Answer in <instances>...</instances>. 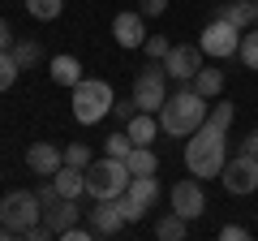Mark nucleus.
<instances>
[{
    "mask_svg": "<svg viewBox=\"0 0 258 241\" xmlns=\"http://www.w3.org/2000/svg\"><path fill=\"white\" fill-rule=\"evenodd\" d=\"M220 18L232 22L237 30H249V26H258V0H224Z\"/></svg>",
    "mask_w": 258,
    "mask_h": 241,
    "instance_id": "nucleus-16",
    "label": "nucleus"
},
{
    "mask_svg": "<svg viewBox=\"0 0 258 241\" xmlns=\"http://www.w3.org/2000/svg\"><path fill=\"white\" fill-rule=\"evenodd\" d=\"M224 164H228V130L198 125V130L185 138V168H189V176H198V181L220 176Z\"/></svg>",
    "mask_w": 258,
    "mask_h": 241,
    "instance_id": "nucleus-1",
    "label": "nucleus"
},
{
    "mask_svg": "<svg viewBox=\"0 0 258 241\" xmlns=\"http://www.w3.org/2000/svg\"><path fill=\"white\" fill-rule=\"evenodd\" d=\"M91 147H86V142H69V147H64V164H74V168H91Z\"/></svg>",
    "mask_w": 258,
    "mask_h": 241,
    "instance_id": "nucleus-29",
    "label": "nucleus"
},
{
    "mask_svg": "<svg viewBox=\"0 0 258 241\" xmlns=\"http://www.w3.org/2000/svg\"><path fill=\"white\" fill-rule=\"evenodd\" d=\"M232 116H237V103L215 99V108L207 112V125H215V130H232Z\"/></svg>",
    "mask_w": 258,
    "mask_h": 241,
    "instance_id": "nucleus-26",
    "label": "nucleus"
},
{
    "mask_svg": "<svg viewBox=\"0 0 258 241\" xmlns=\"http://www.w3.org/2000/svg\"><path fill=\"white\" fill-rule=\"evenodd\" d=\"M39 220H43V203H39L35 190H9L0 198V224L9 228V237H22Z\"/></svg>",
    "mask_w": 258,
    "mask_h": 241,
    "instance_id": "nucleus-4",
    "label": "nucleus"
},
{
    "mask_svg": "<svg viewBox=\"0 0 258 241\" xmlns=\"http://www.w3.org/2000/svg\"><path fill=\"white\" fill-rule=\"evenodd\" d=\"M164 9H168V0H138V13H142V18H159Z\"/></svg>",
    "mask_w": 258,
    "mask_h": 241,
    "instance_id": "nucleus-35",
    "label": "nucleus"
},
{
    "mask_svg": "<svg viewBox=\"0 0 258 241\" xmlns=\"http://www.w3.org/2000/svg\"><path fill=\"white\" fill-rule=\"evenodd\" d=\"M64 164V151L56 142H30L26 147V168L35 176H56V168Z\"/></svg>",
    "mask_w": 258,
    "mask_h": 241,
    "instance_id": "nucleus-13",
    "label": "nucleus"
},
{
    "mask_svg": "<svg viewBox=\"0 0 258 241\" xmlns=\"http://www.w3.org/2000/svg\"><path fill=\"white\" fill-rule=\"evenodd\" d=\"M138 99H134V95H129V99H116V103H112V116H116V120H125V125H129V120H134V116H138Z\"/></svg>",
    "mask_w": 258,
    "mask_h": 241,
    "instance_id": "nucleus-32",
    "label": "nucleus"
},
{
    "mask_svg": "<svg viewBox=\"0 0 258 241\" xmlns=\"http://www.w3.org/2000/svg\"><path fill=\"white\" fill-rule=\"evenodd\" d=\"M35 194H39V203H43V207H52V203H60V190H56V181H52V176H47V181H39V190H35Z\"/></svg>",
    "mask_w": 258,
    "mask_h": 241,
    "instance_id": "nucleus-33",
    "label": "nucleus"
},
{
    "mask_svg": "<svg viewBox=\"0 0 258 241\" xmlns=\"http://www.w3.org/2000/svg\"><path fill=\"white\" fill-rule=\"evenodd\" d=\"M116 207H120V215H125V224H138V220H147V207H142L138 198L129 194V190L116 198Z\"/></svg>",
    "mask_w": 258,
    "mask_h": 241,
    "instance_id": "nucleus-28",
    "label": "nucleus"
},
{
    "mask_svg": "<svg viewBox=\"0 0 258 241\" xmlns=\"http://www.w3.org/2000/svg\"><path fill=\"white\" fill-rule=\"evenodd\" d=\"M220 181H224V190H228V194H237V198L254 194V190H258V159H254V155H241V151H237V155L224 164Z\"/></svg>",
    "mask_w": 258,
    "mask_h": 241,
    "instance_id": "nucleus-8",
    "label": "nucleus"
},
{
    "mask_svg": "<svg viewBox=\"0 0 258 241\" xmlns=\"http://www.w3.org/2000/svg\"><path fill=\"white\" fill-rule=\"evenodd\" d=\"M164 69H168V78H176V82H194V74L203 69V47L172 43L168 56H164Z\"/></svg>",
    "mask_w": 258,
    "mask_h": 241,
    "instance_id": "nucleus-10",
    "label": "nucleus"
},
{
    "mask_svg": "<svg viewBox=\"0 0 258 241\" xmlns=\"http://www.w3.org/2000/svg\"><path fill=\"white\" fill-rule=\"evenodd\" d=\"M18 61H13V52H0V91H9L13 82H18Z\"/></svg>",
    "mask_w": 258,
    "mask_h": 241,
    "instance_id": "nucleus-30",
    "label": "nucleus"
},
{
    "mask_svg": "<svg viewBox=\"0 0 258 241\" xmlns=\"http://www.w3.org/2000/svg\"><path fill=\"white\" fill-rule=\"evenodd\" d=\"M142 47H147V61H164L168 47H172V39H168V35H147V43H142Z\"/></svg>",
    "mask_w": 258,
    "mask_h": 241,
    "instance_id": "nucleus-31",
    "label": "nucleus"
},
{
    "mask_svg": "<svg viewBox=\"0 0 258 241\" xmlns=\"http://www.w3.org/2000/svg\"><path fill=\"white\" fill-rule=\"evenodd\" d=\"M168 203H172L176 215H185V220H198V215L207 211L203 181H198V176H185V181H176V186L168 190Z\"/></svg>",
    "mask_w": 258,
    "mask_h": 241,
    "instance_id": "nucleus-9",
    "label": "nucleus"
},
{
    "mask_svg": "<svg viewBox=\"0 0 258 241\" xmlns=\"http://www.w3.org/2000/svg\"><path fill=\"white\" fill-rule=\"evenodd\" d=\"M56 190H60L64 198H82L86 194V168H74V164H60L56 168Z\"/></svg>",
    "mask_w": 258,
    "mask_h": 241,
    "instance_id": "nucleus-17",
    "label": "nucleus"
},
{
    "mask_svg": "<svg viewBox=\"0 0 258 241\" xmlns=\"http://www.w3.org/2000/svg\"><path fill=\"white\" fill-rule=\"evenodd\" d=\"M198 47H203V56H211V61H228V56H237V47H241V30L232 26V22L215 18V22L203 26Z\"/></svg>",
    "mask_w": 258,
    "mask_h": 241,
    "instance_id": "nucleus-7",
    "label": "nucleus"
},
{
    "mask_svg": "<svg viewBox=\"0 0 258 241\" xmlns=\"http://www.w3.org/2000/svg\"><path fill=\"white\" fill-rule=\"evenodd\" d=\"M13 47V26H9V18H0V52H9Z\"/></svg>",
    "mask_w": 258,
    "mask_h": 241,
    "instance_id": "nucleus-38",
    "label": "nucleus"
},
{
    "mask_svg": "<svg viewBox=\"0 0 258 241\" xmlns=\"http://www.w3.org/2000/svg\"><path fill=\"white\" fill-rule=\"evenodd\" d=\"M129 190V168L125 159H91V168H86V194L91 198H120Z\"/></svg>",
    "mask_w": 258,
    "mask_h": 241,
    "instance_id": "nucleus-5",
    "label": "nucleus"
},
{
    "mask_svg": "<svg viewBox=\"0 0 258 241\" xmlns=\"http://www.w3.org/2000/svg\"><path fill=\"white\" fill-rule=\"evenodd\" d=\"M112 103H116V95H112V82H103V78H82V82L74 86V116H78V125H99V120L112 112Z\"/></svg>",
    "mask_w": 258,
    "mask_h": 241,
    "instance_id": "nucleus-3",
    "label": "nucleus"
},
{
    "mask_svg": "<svg viewBox=\"0 0 258 241\" xmlns=\"http://www.w3.org/2000/svg\"><path fill=\"white\" fill-rule=\"evenodd\" d=\"M47 74H52L56 86H69V91H74V86L82 82V61H78V56H69V52H60V56H52Z\"/></svg>",
    "mask_w": 258,
    "mask_h": 241,
    "instance_id": "nucleus-15",
    "label": "nucleus"
},
{
    "mask_svg": "<svg viewBox=\"0 0 258 241\" xmlns=\"http://www.w3.org/2000/svg\"><path fill=\"white\" fill-rule=\"evenodd\" d=\"M185 232H189V220H185V215H164V220H155V237L159 241H181Z\"/></svg>",
    "mask_w": 258,
    "mask_h": 241,
    "instance_id": "nucleus-22",
    "label": "nucleus"
},
{
    "mask_svg": "<svg viewBox=\"0 0 258 241\" xmlns=\"http://www.w3.org/2000/svg\"><path fill=\"white\" fill-rule=\"evenodd\" d=\"M112 39H116L120 47H142L147 43V18H142L138 9H125L112 18Z\"/></svg>",
    "mask_w": 258,
    "mask_h": 241,
    "instance_id": "nucleus-12",
    "label": "nucleus"
},
{
    "mask_svg": "<svg viewBox=\"0 0 258 241\" xmlns=\"http://www.w3.org/2000/svg\"><path fill=\"white\" fill-rule=\"evenodd\" d=\"M207 103H211V99H203L189 82H181V91L168 95L164 108H159V130L172 134V138H189L198 125H207V112H211Z\"/></svg>",
    "mask_w": 258,
    "mask_h": 241,
    "instance_id": "nucleus-2",
    "label": "nucleus"
},
{
    "mask_svg": "<svg viewBox=\"0 0 258 241\" xmlns=\"http://www.w3.org/2000/svg\"><path fill=\"white\" fill-rule=\"evenodd\" d=\"M60 9H64V0H26V13L39 18V22H56Z\"/></svg>",
    "mask_w": 258,
    "mask_h": 241,
    "instance_id": "nucleus-25",
    "label": "nucleus"
},
{
    "mask_svg": "<svg viewBox=\"0 0 258 241\" xmlns=\"http://www.w3.org/2000/svg\"><path fill=\"white\" fill-rule=\"evenodd\" d=\"M60 237H64V241H91V237H95V228H91V224H69Z\"/></svg>",
    "mask_w": 258,
    "mask_h": 241,
    "instance_id": "nucleus-34",
    "label": "nucleus"
},
{
    "mask_svg": "<svg viewBox=\"0 0 258 241\" xmlns=\"http://www.w3.org/2000/svg\"><path fill=\"white\" fill-rule=\"evenodd\" d=\"M86 224L95 228V237H116V232H125V215H120L116 198H95V207L86 211Z\"/></svg>",
    "mask_w": 258,
    "mask_h": 241,
    "instance_id": "nucleus-11",
    "label": "nucleus"
},
{
    "mask_svg": "<svg viewBox=\"0 0 258 241\" xmlns=\"http://www.w3.org/2000/svg\"><path fill=\"white\" fill-rule=\"evenodd\" d=\"M189 86L203 95V99H220V95H224V74H220L215 65H203L198 74H194V82H189Z\"/></svg>",
    "mask_w": 258,
    "mask_h": 241,
    "instance_id": "nucleus-18",
    "label": "nucleus"
},
{
    "mask_svg": "<svg viewBox=\"0 0 258 241\" xmlns=\"http://www.w3.org/2000/svg\"><path fill=\"white\" fill-rule=\"evenodd\" d=\"M237 56L245 61V69H258V26L241 30V47H237Z\"/></svg>",
    "mask_w": 258,
    "mask_h": 241,
    "instance_id": "nucleus-24",
    "label": "nucleus"
},
{
    "mask_svg": "<svg viewBox=\"0 0 258 241\" xmlns=\"http://www.w3.org/2000/svg\"><path fill=\"white\" fill-rule=\"evenodd\" d=\"M129 194H134V198L151 211V207L159 203V194H164V186L155 181V172H151V176H129Z\"/></svg>",
    "mask_w": 258,
    "mask_h": 241,
    "instance_id": "nucleus-21",
    "label": "nucleus"
},
{
    "mask_svg": "<svg viewBox=\"0 0 258 241\" xmlns=\"http://www.w3.org/2000/svg\"><path fill=\"white\" fill-rule=\"evenodd\" d=\"M134 99H138L142 112H159L168 99V69L164 61H147V65L138 69V78H134Z\"/></svg>",
    "mask_w": 258,
    "mask_h": 241,
    "instance_id": "nucleus-6",
    "label": "nucleus"
},
{
    "mask_svg": "<svg viewBox=\"0 0 258 241\" xmlns=\"http://www.w3.org/2000/svg\"><path fill=\"white\" fill-rule=\"evenodd\" d=\"M241 155H254L258 159V130H249L245 138H241Z\"/></svg>",
    "mask_w": 258,
    "mask_h": 241,
    "instance_id": "nucleus-37",
    "label": "nucleus"
},
{
    "mask_svg": "<svg viewBox=\"0 0 258 241\" xmlns=\"http://www.w3.org/2000/svg\"><path fill=\"white\" fill-rule=\"evenodd\" d=\"M78 215H86L82 207H78V198H60V203L43 207V224L52 228V237H60L69 224H78Z\"/></svg>",
    "mask_w": 258,
    "mask_h": 241,
    "instance_id": "nucleus-14",
    "label": "nucleus"
},
{
    "mask_svg": "<svg viewBox=\"0 0 258 241\" xmlns=\"http://www.w3.org/2000/svg\"><path fill=\"white\" fill-rule=\"evenodd\" d=\"M125 168H129V176H151V172H159V155L151 147H134L125 155Z\"/></svg>",
    "mask_w": 258,
    "mask_h": 241,
    "instance_id": "nucleus-20",
    "label": "nucleus"
},
{
    "mask_svg": "<svg viewBox=\"0 0 258 241\" xmlns=\"http://www.w3.org/2000/svg\"><path fill=\"white\" fill-rule=\"evenodd\" d=\"M125 130H129V138H134V147H151L155 134H159V120H155V112H138Z\"/></svg>",
    "mask_w": 258,
    "mask_h": 241,
    "instance_id": "nucleus-19",
    "label": "nucleus"
},
{
    "mask_svg": "<svg viewBox=\"0 0 258 241\" xmlns=\"http://www.w3.org/2000/svg\"><path fill=\"white\" fill-rule=\"evenodd\" d=\"M220 237H224V241H245V237H249V228H241V224H224Z\"/></svg>",
    "mask_w": 258,
    "mask_h": 241,
    "instance_id": "nucleus-36",
    "label": "nucleus"
},
{
    "mask_svg": "<svg viewBox=\"0 0 258 241\" xmlns=\"http://www.w3.org/2000/svg\"><path fill=\"white\" fill-rule=\"evenodd\" d=\"M129 151H134V138H129V130L108 134V138H103V155H112V159H125Z\"/></svg>",
    "mask_w": 258,
    "mask_h": 241,
    "instance_id": "nucleus-27",
    "label": "nucleus"
},
{
    "mask_svg": "<svg viewBox=\"0 0 258 241\" xmlns=\"http://www.w3.org/2000/svg\"><path fill=\"white\" fill-rule=\"evenodd\" d=\"M13 61H18V69H35L39 61H43V52H39V43L35 39H13Z\"/></svg>",
    "mask_w": 258,
    "mask_h": 241,
    "instance_id": "nucleus-23",
    "label": "nucleus"
},
{
    "mask_svg": "<svg viewBox=\"0 0 258 241\" xmlns=\"http://www.w3.org/2000/svg\"><path fill=\"white\" fill-rule=\"evenodd\" d=\"M5 237H9V228H5V224H0V241H5Z\"/></svg>",
    "mask_w": 258,
    "mask_h": 241,
    "instance_id": "nucleus-39",
    "label": "nucleus"
}]
</instances>
